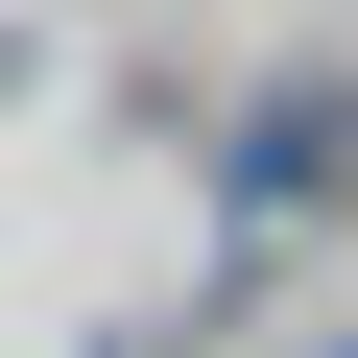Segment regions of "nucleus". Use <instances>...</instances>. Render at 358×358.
Here are the masks:
<instances>
[{
	"label": "nucleus",
	"instance_id": "1",
	"mask_svg": "<svg viewBox=\"0 0 358 358\" xmlns=\"http://www.w3.org/2000/svg\"><path fill=\"white\" fill-rule=\"evenodd\" d=\"M334 358H358V334H334Z\"/></svg>",
	"mask_w": 358,
	"mask_h": 358
}]
</instances>
